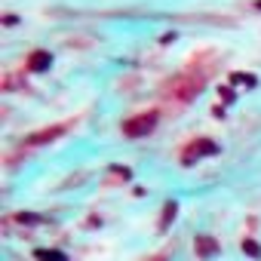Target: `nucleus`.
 <instances>
[{"label":"nucleus","instance_id":"obj_11","mask_svg":"<svg viewBox=\"0 0 261 261\" xmlns=\"http://www.w3.org/2000/svg\"><path fill=\"white\" fill-rule=\"evenodd\" d=\"M231 80H234V83H246V86H255V77H252V74H234Z\"/></svg>","mask_w":261,"mask_h":261},{"label":"nucleus","instance_id":"obj_1","mask_svg":"<svg viewBox=\"0 0 261 261\" xmlns=\"http://www.w3.org/2000/svg\"><path fill=\"white\" fill-rule=\"evenodd\" d=\"M157 120H160L157 111L138 114V117H132V120H126V123H123V135H126V138H141V135H147V132H154Z\"/></svg>","mask_w":261,"mask_h":261},{"label":"nucleus","instance_id":"obj_7","mask_svg":"<svg viewBox=\"0 0 261 261\" xmlns=\"http://www.w3.org/2000/svg\"><path fill=\"white\" fill-rule=\"evenodd\" d=\"M34 258H37V261H68V255L59 252V249H37Z\"/></svg>","mask_w":261,"mask_h":261},{"label":"nucleus","instance_id":"obj_2","mask_svg":"<svg viewBox=\"0 0 261 261\" xmlns=\"http://www.w3.org/2000/svg\"><path fill=\"white\" fill-rule=\"evenodd\" d=\"M200 89H203V77H178V80H172V86H169V92H172L178 101H191Z\"/></svg>","mask_w":261,"mask_h":261},{"label":"nucleus","instance_id":"obj_8","mask_svg":"<svg viewBox=\"0 0 261 261\" xmlns=\"http://www.w3.org/2000/svg\"><path fill=\"white\" fill-rule=\"evenodd\" d=\"M175 212H178V206H175V203H166V206H163V218H160V231H166V228H169V221L175 218Z\"/></svg>","mask_w":261,"mask_h":261},{"label":"nucleus","instance_id":"obj_12","mask_svg":"<svg viewBox=\"0 0 261 261\" xmlns=\"http://www.w3.org/2000/svg\"><path fill=\"white\" fill-rule=\"evenodd\" d=\"M258 10H261V0H258Z\"/></svg>","mask_w":261,"mask_h":261},{"label":"nucleus","instance_id":"obj_5","mask_svg":"<svg viewBox=\"0 0 261 261\" xmlns=\"http://www.w3.org/2000/svg\"><path fill=\"white\" fill-rule=\"evenodd\" d=\"M49 65H53V56H49L46 49H37V53H31V59H28V71H34V74L46 71Z\"/></svg>","mask_w":261,"mask_h":261},{"label":"nucleus","instance_id":"obj_3","mask_svg":"<svg viewBox=\"0 0 261 261\" xmlns=\"http://www.w3.org/2000/svg\"><path fill=\"white\" fill-rule=\"evenodd\" d=\"M212 154H218V144L212 138H200V141H191L188 144V151H184V163H194V160L212 157Z\"/></svg>","mask_w":261,"mask_h":261},{"label":"nucleus","instance_id":"obj_6","mask_svg":"<svg viewBox=\"0 0 261 261\" xmlns=\"http://www.w3.org/2000/svg\"><path fill=\"white\" fill-rule=\"evenodd\" d=\"M197 255H203V258H209V255H215L218 252V246H215V240L212 237H197Z\"/></svg>","mask_w":261,"mask_h":261},{"label":"nucleus","instance_id":"obj_4","mask_svg":"<svg viewBox=\"0 0 261 261\" xmlns=\"http://www.w3.org/2000/svg\"><path fill=\"white\" fill-rule=\"evenodd\" d=\"M65 132V126H53V129H40V132H34V135H28L25 138V144L28 147H37V144H46V141H53V138H59Z\"/></svg>","mask_w":261,"mask_h":261},{"label":"nucleus","instance_id":"obj_9","mask_svg":"<svg viewBox=\"0 0 261 261\" xmlns=\"http://www.w3.org/2000/svg\"><path fill=\"white\" fill-rule=\"evenodd\" d=\"M243 252H246L249 258H261V246H258L255 240H243Z\"/></svg>","mask_w":261,"mask_h":261},{"label":"nucleus","instance_id":"obj_10","mask_svg":"<svg viewBox=\"0 0 261 261\" xmlns=\"http://www.w3.org/2000/svg\"><path fill=\"white\" fill-rule=\"evenodd\" d=\"M16 221H22V225H40V215H31V212H22V215H16Z\"/></svg>","mask_w":261,"mask_h":261}]
</instances>
